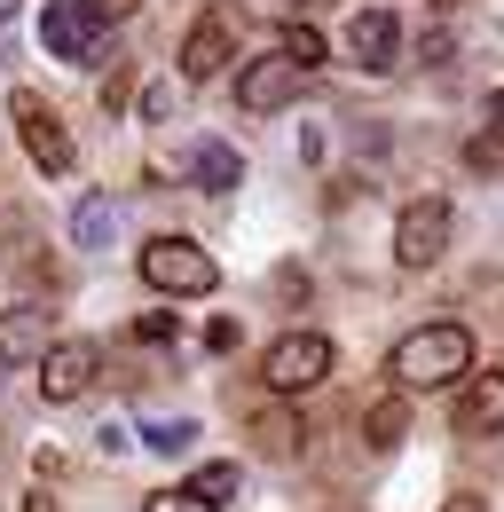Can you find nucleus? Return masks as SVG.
Here are the masks:
<instances>
[{"label":"nucleus","instance_id":"obj_5","mask_svg":"<svg viewBox=\"0 0 504 512\" xmlns=\"http://www.w3.org/2000/svg\"><path fill=\"white\" fill-rule=\"evenodd\" d=\"M260 379H268V394H300V386L331 379V339H323V331H292V339H276L268 363H260Z\"/></svg>","mask_w":504,"mask_h":512},{"label":"nucleus","instance_id":"obj_9","mask_svg":"<svg viewBox=\"0 0 504 512\" xmlns=\"http://www.w3.org/2000/svg\"><path fill=\"white\" fill-rule=\"evenodd\" d=\"M300 79H308V71H300L284 48H276V56H260V64L237 79V103H245V111H284V103L300 95Z\"/></svg>","mask_w":504,"mask_h":512},{"label":"nucleus","instance_id":"obj_20","mask_svg":"<svg viewBox=\"0 0 504 512\" xmlns=\"http://www.w3.org/2000/svg\"><path fill=\"white\" fill-rule=\"evenodd\" d=\"M465 166H473V174H504V127L473 134V142H465Z\"/></svg>","mask_w":504,"mask_h":512},{"label":"nucleus","instance_id":"obj_26","mask_svg":"<svg viewBox=\"0 0 504 512\" xmlns=\"http://www.w3.org/2000/svg\"><path fill=\"white\" fill-rule=\"evenodd\" d=\"M8 8H16V0H0V24H8Z\"/></svg>","mask_w":504,"mask_h":512},{"label":"nucleus","instance_id":"obj_13","mask_svg":"<svg viewBox=\"0 0 504 512\" xmlns=\"http://www.w3.org/2000/svg\"><path fill=\"white\" fill-rule=\"evenodd\" d=\"M182 174L189 182H197V190H237V182H245V158H237V150H229V142H213V134H205V142H189L182 150Z\"/></svg>","mask_w":504,"mask_h":512},{"label":"nucleus","instance_id":"obj_7","mask_svg":"<svg viewBox=\"0 0 504 512\" xmlns=\"http://www.w3.org/2000/svg\"><path fill=\"white\" fill-rule=\"evenodd\" d=\"M95 371H103V347H95V339H56V347L40 355V394H48V402H79V394L95 386Z\"/></svg>","mask_w":504,"mask_h":512},{"label":"nucleus","instance_id":"obj_18","mask_svg":"<svg viewBox=\"0 0 504 512\" xmlns=\"http://www.w3.org/2000/svg\"><path fill=\"white\" fill-rule=\"evenodd\" d=\"M276 48H284V56H292L300 71L323 64V32H315V24H284V40H276Z\"/></svg>","mask_w":504,"mask_h":512},{"label":"nucleus","instance_id":"obj_23","mask_svg":"<svg viewBox=\"0 0 504 512\" xmlns=\"http://www.w3.org/2000/svg\"><path fill=\"white\" fill-rule=\"evenodd\" d=\"M174 111V87H142V119H166Z\"/></svg>","mask_w":504,"mask_h":512},{"label":"nucleus","instance_id":"obj_4","mask_svg":"<svg viewBox=\"0 0 504 512\" xmlns=\"http://www.w3.org/2000/svg\"><path fill=\"white\" fill-rule=\"evenodd\" d=\"M8 119H16V134H24V150H32L40 174H71V134H63V119L32 95V87L8 95Z\"/></svg>","mask_w":504,"mask_h":512},{"label":"nucleus","instance_id":"obj_12","mask_svg":"<svg viewBox=\"0 0 504 512\" xmlns=\"http://www.w3.org/2000/svg\"><path fill=\"white\" fill-rule=\"evenodd\" d=\"M56 339H48V308H8L0 316V363L8 371H24V363H40Z\"/></svg>","mask_w":504,"mask_h":512},{"label":"nucleus","instance_id":"obj_10","mask_svg":"<svg viewBox=\"0 0 504 512\" xmlns=\"http://www.w3.org/2000/svg\"><path fill=\"white\" fill-rule=\"evenodd\" d=\"M347 56L363 71H394L402 56V24H394V8H363L355 24H347Z\"/></svg>","mask_w":504,"mask_h":512},{"label":"nucleus","instance_id":"obj_11","mask_svg":"<svg viewBox=\"0 0 504 512\" xmlns=\"http://www.w3.org/2000/svg\"><path fill=\"white\" fill-rule=\"evenodd\" d=\"M457 434H504V371H473L457 394Z\"/></svg>","mask_w":504,"mask_h":512},{"label":"nucleus","instance_id":"obj_17","mask_svg":"<svg viewBox=\"0 0 504 512\" xmlns=\"http://www.w3.org/2000/svg\"><path fill=\"white\" fill-rule=\"evenodd\" d=\"M142 442L158 449V457H182V449L197 442V426H189V418H150V426H142Z\"/></svg>","mask_w":504,"mask_h":512},{"label":"nucleus","instance_id":"obj_1","mask_svg":"<svg viewBox=\"0 0 504 512\" xmlns=\"http://www.w3.org/2000/svg\"><path fill=\"white\" fill-rule=\"evenodd\" d=\"M402 386H449L473 371V339H465V323H426V331H410V339H394V363H386Z\"/></svg>","mask_w":504,"mask_h":512},{"label":"nucleus","instance_id":"obj_21","mask_svg":"<svg viewBox=\"0 0 504 512\" xmlns=\"http://www.w3.org/2000/svg\"><path fill=\"white\" fill-rule=\"evenodd\" d=\"M150 512H221V505H213V497H197V489H158Z\"/></svg>","mask_w":504,"mask_h":512},{"label":"nucleus","instance_id":"obj_16","mask_svg":"<svg viewBox=\"0 0 504 512\" xmlns=\"http://www.w3.org/2000/svg\"><path fill=\"white\" fill-rule=\"evenodd\" d=\"M402 434H410V410L386 394V402H371V418H363V442L371 449H402Z\"/></svg>","mask_w":504,"mask_h":512},{"label":"nucleus","instance_id":"obj_2","mask_svg":"<svg viewBox=\"0 0 504 512\" xmlns=\"http://www.w3.org/2000/svg\"><path fill=\"white\" fill-rule=\"evenodd\" d=\"M111 0H48V16H40V40H48V56L63 64H103L111 56Z\"/></svg>","mask_w":504,"mask_h":512},{"label":"nucleus","instance_id":"obj_25","mask_svg":"<svg viewBox=\"0 0 504 512\" xmlns=\"http://www.w3.org/2000/svg\"><path fill=\"white\" fill-rule=\"evenodd\" d=\"M489 119H497V127H504V95H497V103H489Z\"/></svg>","mask_w":504,"mask_h":512},{"label":"nucleus","instance_id":"obj_22","mask_svg":"<svg viewBox=\"0 0 504 512\" xmlns=\"http://www.w3.org/2000/svg\"><path fill=\"white\" fill-rule=\"evenodd\" d=\"M134 339H142V347H166V339H174V316H142V323H134Z\"/></svg>","mask_w":504,"mask_h":512},{"label":"nucleus","instance_id":"obj_3","mask_svg":"<svg viewBox=\"0 0 504 512\" xmlns=\"http://www.w3.org/2000/svg\"><path fill=\"white\" fill-rule=\"evenodd\" d=\"M142 284L150 292H174V300H205L213 284H221V268L205 245H189V237H150L142 245Z\"/></svg>","mask_w":504,"mask_h":512},{"label":"nucleus","instance_id":"obj_15","mask_svg":"<svg viewBox=\"0 0 504 512\" xmlns=\"http://www.w3.org/2000/svg\"><path fill=\"white\" fill-rule=\"evenodd\" d=\"M111 237H119V205H111L103 190H95V197H79V205H71V245H87V253H103Z\"/></svg>","mask_w":504,"mask_h":512},{"label":"nucleus","instance_id":"obj_24","mask_svg":"<svg viewBox=\"0 0 504 512\" xmlns=\"http://www.w3.org/2000/svg\"><path fill=\"white\" fill-rule=\"evenodd\" d=\"M441 512H489V505H481V497H449Z\"/></svg>","mask_w":504,"mask_h":512},{"label":"nucleus","instance_id":"obj_8","mask_svg":"<svg viewBox=\"0 0 504 512\" xmlns=\"http://www.w3.org/2000/svg\"><path fill=\"white\" fill-rule=\"evenodd\" d=\"M441 245H449V205H441V197H418V205L394 221V260H402V268H434Z\"/></svg>","mask_w":504,"mask_h":512},{"label":"nucleus","instance_id":"obj_6","mask_svg":"<svg viewBox=\"0 0 504 512\" xmlns=\"http://www.w3.org/2000/svg\"><path fill=\"white\" fill-rule=\"evenodd\" d=\"M237 56V8H205L182 40V79H221Z\"/></svg>","mask_w":504,"mask_h":512},{"label":"nucleus","instance_id":"obj_14","mask_svg":"<svg viewBox=\"0 0 504 512\" xmlns=\"http://www.w3.org/2000/svg\"><path fill=\"white\" fill-rule=\"evenodd\" d=\"M245 426H252V449H260V457H300V418H292L284 402H260Z\"/></svg>","mask_w":504,"mask_h":512},{"label":"nucleus","instance_id":"obj_19","mask_svg":"<svg viewBox=\"0 0 504 512\" xmlns=\"http://www.w3.org/2000/svg\"><path fill=\"white\" fill-rule=\"evenodd\" d=\"M237 481H245L237 465H197V481H189V489H197V497H213V505H229V497H237Z\"/></svg>","mask_w":504,"mask_h":512}]
</instances>
